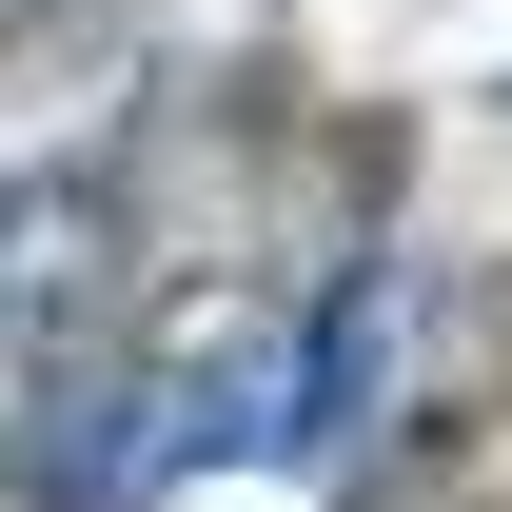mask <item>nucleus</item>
<instances>
[{"mask_svg":"<svg viewBox=\"0 0 512 512\" xmlns=\"http://www.w3.org/2000/svg\"><path fill=\"white\" fill-rule=\"evenodd\" d=\"M414 414H434V434H493V414H512V256H473V276H453V316H434V375H414Z\"/></svg>","mask_w":512,"mask_h":512,"instance_id":"1","label":"nucleus"},{"mask_svg":"<svg viewBox=\"0 0 512 512\" xmlns=\"http://www.w3.org/2000/svg\"><path fill=\"white\" fill-rule=\"evenodd\" d=\"M0 20H20V0H0Z\"/></svg>","mask_w":512,"mask_h":512,"instance_id":"2","label":"nucleus"}]
</instances>
